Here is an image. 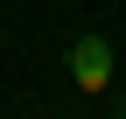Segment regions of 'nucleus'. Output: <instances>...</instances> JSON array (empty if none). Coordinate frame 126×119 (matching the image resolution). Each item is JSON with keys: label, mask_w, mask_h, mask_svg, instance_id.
<instances>
[{"label": "nucleus", "mask_w": 126, "mask_h": 119, "mask_svg": "<svg viewBox=\"0 0 126 119\" xmlns=\"http://www.w3.org/2000/svg\"><path fill=\"white\" fill-rule=\"evenodd\" d=\"M112 77H119V56H112V42L98 35V28H84V35H70V84L84 98H98V91H112Z\"/></svg>", "instance_id": "f257e3e1"}, {"label": "nucleus", "mask_w": 126, "mask_h": 119, "mask_svg": "<svg viewBox=\"0 0 126 119\" xmlns=\"http://www.w3.org/2000/svg\"><path fill=\"white\" fill-rule=\"evenodd\" d=\"M119 119H126V91H119Z\"/></svg>", "instance_id": "f03ea898"}]
</instances>
